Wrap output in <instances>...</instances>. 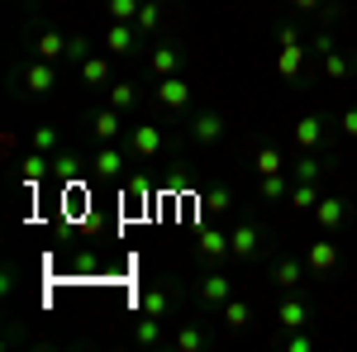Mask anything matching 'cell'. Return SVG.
Returning a JSON list of instances; mask_svg holds the SVG:
<instances>
[{"mask_svg":"<svg viewBox=\"0 0 357 352\" xmlns=\"http://www.w3.org/2000/svg\"><path fill=\"white\" fill-rule=\"evenodd\" d=\"M96 134H100V138H105V143H110V138L114 134H119V109H100V114H96Z\"/></svg>","mask_w":357,"mask_h":352,"instance_id":"cell-18","label":"cell"},{"mask_svg":"<svg viewBox=\"0 0 357 352\" xmlns=\"http://www.w3.org/2000/svg\"><path fill=\"white\" fill-rule=\"evenodd\" d=\"M176 67H181V48H172V43H162V48L153 53V72H158V77H172Z\"/></svg>","mask_w":357,"mask_h":352,"instance_id":"cell-12","label":"cell"},{"mask_svg":"<svg viewBox=\"0 0 357 352\" xmlns=\"http://www.w3.org/2000/svg\"><path fill=\"white\" fill-rule=\"evenodd\" d=\"M143 309L162 319V314H167V291H148V296H143Z\"/></svg>","mask_w":357,"mask_h":352,"instance_id":"cell-30","label":"cell"},{"mask_svg":"<svg viewBox=\"0 0 357 352\" xmlns=\"http://www.w3.org/2000/svg\"><path fill=\"white\" fill-rule=\"evenodd\" d=\"M33 53L43 57V62H57V57H67V38H62V33H38Z\"/></svg>","mask_w":357,"mask_h":352,"instance_id":"cell-7","label":"cell"},{"mask_svg":"<svg viewBox=\"0 0 357 352\" xmlns=\"http://www.w3.org/2000/svg\"><path fill=\"white\" fill-rule=\"evenodd\" d=\"M200 252H205V257H224V252H234V243H229L224 234H215V229H205V234H200Z\"/></svg>","mask_w":357,"mask_h":352,"instance_id":"cell-16","label":"cell"},{"mask_svg":"<svg viewBox=\"0 0 357 352\" xmlns=\"http://www.w3.org/2000/svg\"><path fill=\"white\" fill-rule=\"evenodd\" d=\"M319 53H324V72H329L333 82H343V77H348V72H353V62H348V57L338 53V48H333L329 38H319Z\"/></svg>","mask_w":357,"mask_h":352,"instance_id":"cell-3","label":"cell"},{"mask_svg":"<svg viewBox=\"0 0 357 352\" xmlns=\"http://www.w3.org/2000/svg\"><path fill=\"white\" fill-rule=\"evenodd\" d=\"M110 105L114 109H129V105H134V86H114V91H110Z\"/></svg>","mask_w":357,"mask_h":352,"instance_id":"cell-32","label":"cell"},{"mask_svg":"<svg viewBox=\"0 0 357 352\" xmlns=\"http://www.w3.org/2000/svg\"><path fill=\"white\" fill-rule=\"evenodd\" d=\"M296 10H319V0H296Z\"/></svg>","mask_w":357,"mask_h":352,"instance_id":"cell-38","label":"cell"},{"mask_svg":"<svg viewBox=\"0 0 357 352\" xmlns=\"http://www.w3.org/2000/svg\"><path fill=\"white\" fill-rule=\"evenodd\" d=\"M301 43H291V48H286V53L276 57V72H281V77H296V72H301Z\"/></svg>","mask_w":357,"mask_h":352,"instance_id":"cell-20","label":"cell"},{"mask_svg":"<svg viewBox=\"0 0 357 352\" xmlns=\"http://www.w3.org/2000/svg\"><path fill=\"white\" fill-rule=\"evenodd\" d=\"M200 300H205V305H224V300H229V276H224V271H205V276H200Z\"/></svg>","mask_w":357,"mask_h":352,"instance_id":"cell-1","label":"cell"},{"mask_svg":"<svg viewBox=\"0 0 357 352\" xmlns=\"http://www.w3.org/2000/svg\"><path fill=\"white\" fill-rule=\"evenodd\" d=\"M138 10H143V0H105V15H110L114 24H134Z\"/></svg>","mask_w":357,"mask_h":352,"instance_id":"cell-10","label":"cell"},{"mask_svg":"<svg viewBox=\"0 0 357 352\" xmlns=\"http://www.w3.org/2000/svg\"><path fill=\"white\" fill-rule=\"evenodd\" d=\"M224 324H229V328H243L248 324V305H243V300H229V305H224Z\"/></svg>","mask_w":357,"mask_h":352,"instance_id":"cell-25","label":"cell"},{"mask_svg":"<svg viewBox=\"0 0 357 352\" xmlns=\"http://www.w3.org/2000/svg\"><path fill=\"white\" fill-rule=\"evenodd\" d=\"M119 167H124V158H119L114 148H100V158H96V171H100V176H119Z\"/></svg>","mask_w":357,"mask_h":352,"instance_id":"cell-23","label":"cell"},{"mask_svg":"<svg viewBox=\"0 0 357 352\" xmlns=\"http://www.w3.org/2000/svg\"><path fill=\"white\" fill-rule=\"evenodd\" d=\"M262 195H267V200H281V195H286V181H281V176H267V181H262Z\"/></svg>","mask_w":357,"mask_h":352,"instance_id":"cell-34","label":"cell"},{"mask_svg":"<svg viewBox=\"0 0 357 352\" xmlns=\"http://www.w3.org/2000/svg\"><path fill=\"white\" fill-rule=\"evenodd\" d=\"M257 171H262V176H276V171H281V153H276V148H257Z\"/></svg>","mask_w":357,"mask_h":352,"instance_id":"cell-24","label":"cell"},{"mask_svg":"<svg viewBox=\"0 0 357 352\" xmlns=\"http://www.w3.org/2000/svg\"><path fill=\"white\" fill-rule=\"evenodd\" d=\"M158 20H162V10H158V5H148V0H143V10H138V20H134V24L143 29V33H148V29H158Z\"/></svg>","mask_w":357,"mask_h":352,"instance_id":"cell-28","label":"cell"},{"mask_svg":"<svg viewBox=\"0 0 357 352\" xmlns=\"http://www.w3.org/2000/svg\"><path fill=\"white\" fill-rule=\"evenodd\" d=\"M191 129H195V143H220L224 138V119L220 114H200Z\"/></svg>","mask_w":357,"mask_h":352,"instance_id":"cell-6","label":"cell"},{"mask_svg":"<svg viewBox=\"0 0 357 352\" xmlns=\"http://www.w3.org/2000/svg\"><path fill=\"white\" fill-rule=\"evenodd\" d=\"M158 100H162L167 109H181L186 100H191V91H186V82H176V77H162V86H158Z\"/></svg>","mask_w":357,"mask_h":352,"instance_id":"cell-4","label":"cell"},{"mask_svg":"<svg viewBox=\"0 0 357 352\" xmlns=\"http://www.w3.org/2000/svg\"><path fill=\"white\" fill-rule=\"evenodd\" d=\"M314 215H319V224H324V229H338V224H343V215H348V205H343L338 195H329V200H319V205H314Z\"/></svg>","mask_w":357,"mask_h":352,"instance_id":"cell-8","label":"cell"},{"mask_svg":"<svg viewBox=\"0 0 357 352\" xmlns=\"http://www.w3.org/2000/svg\"><path fill=\"white\" fill-rule=\"evenodd\" d=\"M296 176H301V181H319V176H324V162L305 158V162H296Z\"/></svg>","mask_w":357,"mask_h":352,"instance_id":"cell-29","label":"cell"},{"mask_svg":"<svg viewBox=\"0 0 357 352\" xmlns=\"http://www.w3.org/2000/svg\"><path fill=\"white\" fill-rule=\"evenodd\" d=\"M229 243H234V252H238V257H252V252H257V229H252V224L234 229V234H229Z\"/></svg>","mask_w":357,"mask_h":352,"instance_id":"cell-15","label":"cell"},{"mask_svg":"<svg viewBox=\"0 0 357 352\" xmlns=\"http://www.w3.org/2000/svg\"><path fill=\"white\" fill-rule=\"evenodd\" d=\"M24 86L33 91V95H43V91H53V67H48V62L38 57V62H33V67L24 72Z\"/></svg>","mask_w":357,"mask_h":352,"instance_id":"cell-5","label":"cell"},{"mask_svg":"<svg viewBox=\"0 0 357 352\" xmlns=\"http://www.w3.org/2000/svg\"><path fill=\"white\" fill-rule=\"evenodd\" d=\"M105 48H110V53H129V48H134V29H129V24H114L110 38H105Z\"/></svg>","mask_w":357,"mask_h":352,"instance_id":"cell-17","label":"cell"},{"mask_svg":"<svg viewBox=\"0 0 357 352\" xmlns=\"http://www.w3.org/2000/svg\"><path fill=\"white\" fill-rule=\"evenodd\" d=\"M67 57H72V62L86 57V38H67Z\"/></svg>","mask_w":357,"mask_h":352,"instance_id":"cell-37","label":"cell"},{"mask_svg":"<svg viewBox=\"0 0 357 352\" xmlns=\"http://www.w3.org/2000/svg\"><path fill=\"white\" fill-rule=\"evenodd\" d=\"M82 77L91 86H100V82H110V62L105 57H86V67H82Z\"/></svg>","mask_w":357,"mask_h":352,"instance_id":"cell-19","label":"cell"},{"mask_svg":"<svg viewBox=\"0 0 357 352\" xmlns=\"http://www.w3.org/2000/svg\"><path fill=\"white\" fill-rule=\"evenodd\" d=\"M33 148H38V153H53L57 134H53V129H33Z\"/></svg>","mask_w":357,"mask_h":352,"instance_id":"cell-33","label":"cell"},{"mask_svg":"<svg viewBox=\"0 0 357 352\" xmlns=\"http://www.w3.org/2000/svg\"><path fill=\"white\" fill-rule=\"evenodd\" d=\"M53 171H57V176H62V181H77V176H82V162H77L72 153H62V158H57V162H53Z\"/></svg>","mask_w":357,"mask_h":352,"instance_id":"cell-26","label":"cell"},{"mask_svg":"<svg viewBox=\"0 0 357 352\" xmlns=\"http://www.w3.org/2000/svg\"><path fill=\"white\" fill-rule=\"evenodd\" d=\"M276 319H281L286 328H305V324H310V309H305L301 300H286V305L276 309Z\"/></svg>","mask_w":357,"mask_h":352,"instance_id":"cell-13","label":"cell"},{"mask_svg":"<svg viewBox=\"0 0 357 352\" xmlns=\"http://www.w3.org/2000/svg\"><path fill=\"white\" fill-rule=\"evenodd\" d=\"M272 281L281 286V291H296V286L305 281V267L296 262V257H281V262L272 267Z\"/></svg>","mask_w":357,"mask_h":352,"instance_id":"cell-2","label":"cell"},{"mask_svg":"<svg viewBox=\"0 0 357 352\" xmlns=\"http://www.w3.org/2000/svg\"><path fill=\"white\" fill-rule=\"evenodd\" d=\"M176 348L181 352H200L205 348V333H200V328H181V333H176Z\"/></svg>","mask_w":357,"mask_h":352,"instance_id":"cell-27","label":"cell"},{"mask_svg":"<svg viewBox=\"0 0 357 352\" xmlns=\"http://www.w3.org/2000/svg\"><path fill=\"white\" fill-rule=\"evenodd\" d=\"M338 129H343L348 138H357V105H353V109H343V119H338Z\"/></svg>","mask_w":357,"mask_h":352,"instance_id":"cell-36","label":"cell"},{"mask_svg":"<svg viewBox=\"0 0 357 352\" xmlns=\"http://www.w3.org/2000/svg\"><path fill=\"white\" fill-rule=\"evenodd\" d=\"M48 167H53V162H48L43 153H29V158H24V181H29V186H33V181H43V171H48Z\"/></svg>","mask_w":357,"mask_h":352,"instance_id":"cell-22","label":"cell"},{"mask_svg":"<svg viewBox=\"0 0 357 352\" xmlns=\"http://www.w3.org/2000/svg\"><path fill=\"white\" fill-rule=\"evenodd\" d=\"M333 267H338V247H333V243H314V247H310V271L324 276V271H333Z\"/></svg>","mask_w":357,"mask_h":352,"instance_id":"cell-9","label":"cell"},{"mask_svg":"<svg viewBox=\"0 0 357 352\" xmlns=\"http://www.w3.org/2000/svg\"><path fill=\"white\" fill-rule=\"evenodd\" d=\"M158 338H162V328H158V314H153V319L138 324V343H158Z\"/></svg>","mask_w":357,"mask_h":352,"instance_id":"cell-31","label":"cell"},{"mask_svg":"<svg viewBox=\"0 0 357 352\" xmlns=\"http://www.w3.org/2000/svg\"><path fill=\"white\" fill-rule=\"evenodd\" d=\"M319 138H324V124H319L314 114H305L301 124H296V143H301V148H314Z\"/></svg>","mask_w":357,"mask_h":352,"instance_id":"cell-14","label":"cell"},{"mask_svg":"<svg viewBox=\"0 0 357 352\" xmlns=\"http://www.w3.org/2000/svg\"><path fill=\"white\" fill-rule=\"evenodd\" d=\"M291 205H296V210H310V205H319V190H314V181H301V186L291 190Z\"/></svg>","mask_w":357,"mask_h":352,"instance_id":"cell-21","label":"cell"},{"mask_svg":"<svg viewBox=\"0 0 357 352\" xmlns=\"http://www.w3.org/2000/svg\"><path fill=\"white\" fill-rule=\"evenodd\" d=\"M205 210H229V190H210V195H205Z\"/></svg>","mask_w":357,"mask_h":352,"instance_id":"cell-35","label":"cell"},{"mask_svg":"<svg viewBox=\"0 0 357 352\" xmlns=\"http://www.w3.org/2000/svg\"><path fill=\"white\" fill-rule=\"evenodd\" d=\"M162 148V129H153V124H143V129H134V153H143V158H153Z\"/></svg>","mask_w":357,"mask_h":352,"instance_id":"cell-11","label":"cell"}]
</instances>
